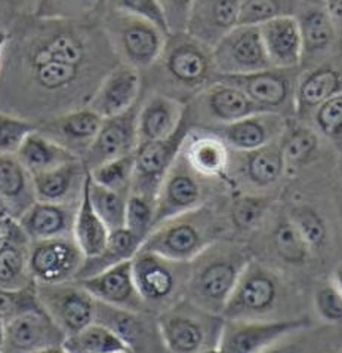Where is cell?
Masks as SVG:
<instances>
[{
    "mask_svg": "<svg viewBox=\"0 0 342 353\" xmlns=\"http://www.w3.org/2000/svg\"><path fill=\"white\" fill-rule=\"evenodd\" d=\"M101 42L86 27L47 21L39 24L25 39L21 51V64L28 85L39 95L65 97L76 94L89 82L96 72L103 70L107 60Z\"/></svg>",
    "mask_w": 342,
    "mask_h": 353,
    "instance_id": "cell-1",
    "label": "cell"
},
{
    "mask_svg": "<svg viewBox=\"0 0 342 353\" xmlns=\"http://www.w3.org/2000/svg\"><path fill=\"white\" fill-rule=\"evenodd\" d=\"M253 259L246 245L221 238L190 261L185 299L213 313L226 307L243 269Z\"/></svg>",
    "mask_w": 342,
    "mask_h": 353,
    "instance_id": "cell-2",
    "label": "cell"
},
{
    "mask_svg": "<svg viewBox=\"0 0 342 353\" xmlns=\"http://www.w3.org/2000/svg\"><path fill=\"white\" fill-rule=\"evenodd\" d=\"M227 228V220L203 203L191 211L156 224L140 250L190 263L211 243L224 238Z\"/></svg>",
    "mask_w": 342,
    "mask_h": 353,
    "instance_id": "cell-3",
    "label": "cell"
},
{
    "mask_svg": "<svg viewBox=\"0 0 342 353\" xmlns=\"http://www.w3.org/2000/svg\"><path fill=\"white\" fill-rule=\"evenodd\" d=\"M151 67L162 72L164 91L160 94L177 100L178 94L184 98L199 95L218 76L212 61V49L184 32L168 34L159 60Z\"/></svg>",
    "mask_w": 342,
    "mask_h": 353,
    "instance_id": "cell-4",
    "label": "cell"
},
{
    "mask_svg": "<svg viewBox=\"0 0 342 353\" xmlns=\"http://www.w3.org/2000/svg\"><path fill=\"white\" fill-rule=\"evenodd\" d=\"M224 321L221 313L209 312L185 297L158 315L166 352L172 353L218 352Z\"/></svg>",
    "mask_w": 342,
    "mask_h": 353,
    "instance_id": "cell-5",
    "label": "cell"
},
{
    "mask_svg": "<svg viewBox=\"0 0 342 353\" xmlns=\"http://www.w3.org/2000/svg\"><path fill=\"white\" fill-rule=\"evenodd\" d=\"M286 282L280 274L252 259L243 269L231 296L222 310L226 319H275L272 315L289 300Z\"/></svg>",
    "mask_w": 342,
    "mask_h": 353,
    "instance_id": "cell-6",
    "label": "cell"
},
{
    "mask_svg": "<svg viewBox=\"0 0 342 353\" xmlns=\"http://www.w3.org/2000/svg\"><path fill=\"white\" fill-rule=\"evenodd\" d=\"M135 287L150 313L159 315L184 299L190 263L166 259L158 252L138 250L131 259Z\"/></svg>",
    "mask_w": 342,
    "mask_h": 353,
    "instance_id": "cell-7",
    "label": "cell"
},
{
    "mask_svg": "<svg viewBox=\"0 0 342 353\" xmlns=\"http://www.w3.org/2000/svg\"><path fill=\"white\" fill-rule=\"evenodd\" d=\"M105 36L120 63L141 72L159 60L168 33L144 18L111 9Z\"/></svg>",
    "mask_w": 342,
    "mask_h": 353,
    "instance_id": "cell-8",
    "label": "cell"
},
{
    "mask_svg": "<svg viewBox=\"0 0 342 353\" xmlns=\"http://www.w3.org/2000/svg\"><path fill=\"white\" fill-rule=\"evenodd\" d=\"M311 327L307 316L275 319H226L221 332V353H259Z\"/></svg>",
    "mask_w": 342,
    "mask_h": 353,
    "instance_id": "cell-9",
    "label": "cell"
},
{
    "mask_svg": "<svg viewBox=\"0 0 342 353\" xmlns=\"http://www.w3.org/2000/svg\"><path fill=\"white\" fill-rule=\"evenodd\" d=\"M41 306L67 336L94 322L96 300L77 281L36 283Z\"/></svg>",
    "mask_w": 342,
    "mask_h": 353,
    "instance_id": "cell-10",
    "label": "cell"
},
{
    "mask_svg": "<svg viewBox=\"0 0 342 353\" xmlns=\"http://www.w3.org/2000/svg\"><path fill=\"white\" fill-rule=\"evenodd\" d=\"M190 132V110L180 128L166 140L147 141L136 145L135 149V170L129 193L149 196L156 199L160 184L168 174L173 161L181 150L185 137Z\"/></svg>",
    "mask_w": 342,
    "mask_h": 353,
    "instance_id": "cell-11",
    "label": "cell"
},
{
    "mask_svg": "<svg viewBox=\"0 0 342 353\" xmlns=\"http://www.w3.org/2000/svg\"><path fill=\"white\" fill-rule=\"evenodd\" d=\"M206 180L191 168L180 150L156 194L154 225L206 203Z\"/></svg>",
    "mask_w": 342,
    "mask_h": 353,
    "instance_id": "cell-12",
    "label": "cell"
},
{
    "mask_svg": "<svg viewBox=\"0 0 342 353\" xmlns=\"http://www.w3.org/2000/svg\"><path fill=\"white\" fill-rule=\"evenodd\" d=\"M212 61L218 76H240L266 70L270 61L258 26L239 24L212 48Z\"/></svg>",
    "mask_w": 342,
    "mask_h": 353,
    "instance_id": "cell-13",
    "label": "cell"
},
{
    "mask_svg": "<svg viewBox=\"0 0 342 353\" xmlns=\"http://www.w3.org/2000/svg\"><path fill=\"white\" fill-rule=\"evenodd\" d=\"M298 68H275L240 74L217 76V79L237 86L261 110L280 113L293 112V92L298 79Z\"/></svg>",
    "mask_w": 342,
    "mask_h": 353,
    "instance_id": "cell-14",
    "label": "cell"
},
{
    "mask_svg": "<svg viewBox=\"0 0 342 353\" xmlns=\"http://www.w3.org/2000/svg\"><path fill=\"white\" fill-rule=\"evenodd\" d=\"M94 322L109 328L129 352H166L158 315L114 307L96 301Z\"/></svg>",
    "mask_w": 342,
    "mask_h": 353,
    "instance_id": "cell-15",
    "label": "cell"
},
{
    "mask_svg": "<svg viewBox=\"0 0 342 353\" xmlns=\"http://www.w3.org/2000/svg\"><path fill=\"white\" fill-rule=\"evenodd\" d=\"M85 256L73 234L30 242L28 272L36 283L73 281L81 270Z\"/></svg>",
    "mask_w": 342,
    "mask_h": 353,
    "instance_id": "cell-16",
    "label": "cell"
},
{
    "mask_svg": "<svg viewBox=\"0 0 342 353\" xmlns=\"http://www.w3.org/2000/svg\"><path fill=\"white\" fill-rule=\"evenodd\" d=\"M65 334L42 306L5 321L3 352H64Z\"/></svg>",
    "mask_w": 342,
    "mask_h": 353,
    "instance_id": "cell-17",
    "label": "cell"
},
{
    "mask_svg": "<svg viewBox=\"0 0 342 353\" xmlns=\"http://www.w3.org/2000/svg\"><path fill=\"white\" fill-rule=\"evenodd\" d=\"M138 107L140 101L129 110L103 119L100 131L82 158L86 170H92L103 162L135 152L138 145V135H136Z\"/></svg>",
    "mask_w": 342,
    "mask_h": 353,
    "instance_id": "cell-18",
    "label": "cell"
},
{
    "mask_svg": "<svg viewBox=\"0 0 342 353\" xmlns=\"http://www.w3.org/2000/svg\"><path fill=\"white\" fill-rule=\"evenodd\" d=\"M286 128L285 116L262 112L236 122L212 125L206 131L220 137L233 152H250L279 140Z\"/></svg>",
    "mask_w": 342,
    "mask_h": 353,
    "instance_id": "cell-19",
    "label": "cell"
},
{
    "mask_svg": "<svg viewBox=\"0 0 342 353\" xmlns=\"http://www.w3.org/2000/svg\"><path fill=\"white\" fill-rule=\"evenodd\" d=\"M142 76L136 68L117 63L95 88L87 107L103 119L129 110L140 101Z\"/></svg>",
    "mask_w": 342,
    "mask_h": 353,
    "instance_id": "cell-20",
    "label": "cell"
},
{
    "mask_svg": "<svg viewBox=\"0 0 342 353\" xmlns=\"http://www.w3.org/2000/svg\"><path fill=\"white\" fill-rule=\"evenodd\" d=\"M240 0H194L184 33L213 48L240 24Z\"/></svg>",
    "mask_w": 342,
    "mask_h": 353,
    "instance_id": "cell-21",
    "label": "cell"
},
{
    "mask_svg": "<svg viewBox=\"0 0 342 353\" xmlns=\"http://www.w3.org/2000/svg\"><path fill=\"white\" fill-rule=\"evenodd\" d=\"M77 282H79L96 301H101L105 303V305L120 309L149 312V309L144 305L138 290L135 287L131 260L114 264V266L96 274H92V276L77 279Z\"/></svg>",
    "mask_w": 342,
    "mask_h": 353,
    "instance_id": "cell-22",
    "label": "cell"
},
{
    "mask_svg": "<svg viewBox=\"0 0 342 353\" xmlns=\"http://www.w3.org/2000/svg\"><path fill=\"white\" fill-rule=\"evenodd\" d=\"M103 117L87 105L37 123V130L82 159L96 137Z\"/></svg>",
    "mask_w": 342,
    "mask_h": 353,
    "instance_id": "cell-23",
    "label": "cell"
},
{
    "mask_svg": "<svg viewBox=\"0 0 342 353\" xmlns=\"http://www.w3.org/2000/svg\"><path fill=\"white\" fill-rule=\"evenodd\" d=\"M187 114V105L177 98L156 92L138 107L136 135L138 144L169 139L177 132Z\"/></svg>",
    "mask_w": 342,
    "mask_h": 353,
    "instance_id": "cell-24",
    "label": "cell"
},
{
    "mask_svg": "<svg viewBox=\"0 0 342 353\" xmlns=\"http://www.w3.org/2000/svg\"><path fill=\"white\" fill-rule=\"evenodd\" d=\"M77 203L79 201L64 203L34 201L19 215L17 223L30 242L68 236L73 234Z\"/></svg>",
    "mask_w": 342,
    "mask_h": 353,
    "instance_id": "cell-25",
    "label": "cell"
},
{
    "mask_svg": "<svg viewBox=\"0 0 342 353\" xmlns=\"http://www.w3.org/2000/svg\"><path fill=\"white\" fill-rule=\"evenodd\" d=\"M258 28L271 67L289 70L301 65L302 42L295 15L272 18Z\"/></svg>",
    "mask_w": 342,
    "mask_h": 353,
    "instance_id": "cell-26",
    "label": "cell"
},
{
    "mask_svg": "<svg viewBox=\"0 0 342 353\" xmlns=\"http://www.w3.org/2000/svg\"><path fill=\"white\" fill-rule=\"evenodd\" d=\"M181 154L195 172L206 179L227 180L231 150L215 134L190 131L181 145Z\"/></svg>",
    "mask_w": 342,
    "mask_h": 353,
    "instance_id": "cell-27",
    "label": "cell"
},
{
    "mask_svg": "<svg viewBox=\"0 0 342 353\" xmlns=\"http://www.w3.org/2000/svg\"><path fill=\"white\" fill-rule=\"evenodd\" d=\"M199 103L215 125L236 122L264 112L237 86L220 79L199 94Z\"/></svg>",
    "mask_w": 342,
    "mask_h": 353,
    "instance_id": "cell-28",
    "label": "cell"
},
{
    "mask_svg": "<svg viewBox=\"0 0 342 353\" xmlns=\"http://www.w3.org/2000/svg\"><path fill=\"white\" fill-rule=\"evenodd\" d=\"M86 172V166L79 159L32 175L36 201L54 203L79 201Z\"/></svg>",
    "mask_w": 342,
    "mask_h": 353,
    "instance_id": "cell-29",
    "label": "cell"
},
{
    "mask_svg": "<svg viewBox=\"0 0 342 353\" xmlns=\"http://www.w3.org/2000/svg\"><path fill=\"white\" fill-rule=\"evenodd\" d=\"M338 94H342V77L338 68L321 65L299 73L293 92V112L304 117Z\"/></svg>",
    "mask_w": 342,
    "mask_h": 353,
    "instance_id": "cell-30",
    "label": "cell"
},
{
    "mask_svg": "<svg viewBox=\"0 0 342 353\" xmlns=\"http://www.w3.org/2000/svg\"><path fill=\"white\" fill-rule=\"evenodd\" d=\"M0 242V288L18 290L34 282L28 272V239L18 223L9 221Z\"/></svg>",
    "mask_w": 342,
    "mask_h": 353,
    "instance_id": "cell-31",
    "label": "cell"
},
{
    "mask_svg": "<svg viewBox=\"0 0 342 353\" xmlns=\"http://www.w3.org/2000/svg\"><path fill=\"white\" fill-rule=\"evenodd\" d=\"M242 159L239 161V172L252 188L266 189L279 183L286 172V163L283 158L280 139L257 150L239 152Z\"/></svg>",
    "mask_w": 342,
    "mask_h": 353,
    "instance_id": "cell-32",
    "label": "cell"
},
{
    "mask_svg": "<svg viewBox=\"0 0 342 353\" xmlns=\"http://www.w3.org/2000/svg\"><path fill=\"white\" fill-rule=\"evenodd\" d=\"M15 156L32 175L81 159L79 156L67 150L65 147L55 143L39 130L27 135V139L19 145Z\"/></svg>",
    "mask_w": 342,
    "mask_h": 353,
    "instance_id": "cell-33",
    "label": "cell"
},
{
    "mask_svg": "<svg viewBox=\"0 0 342 353\" xmlns=\"http://www.w3.org/2000/svg\"><path fill=\"white\" fill-rule=\"evenodd\" d=\"M0 199H3L18 217L36 201L32 174L15 154H0Z\"/></svg>",
    "mask_w": 342,
    "mask_h": 353,
    "instance_id": "cell-34",
    "label": "cell"
},
{
    "mask_svg": "<svg viewBox=\"0 0 342 353\" xmlns=\"http://www.w3.org/2000/svg\"><path fill=\"white\" fill-rule=\"evenodd\" d=\"M109 229L98 217V214L92 208L89 196H87L86 188V176L83 183V189L77 203V210L73 223V238L81 248L82 254L86 257H92L100 252L109 239Z\"/></svg>",
    "mask_w": 342,
    "mask_h": 353,
    "instance_id": "cell-35",
    "label": "cell"
},
{
    "mask_svg": "<svg viewBox=\"0 0 342 353\" xmlns=\"http://www.w3.org/2000/svg\"><path fill=\"white\" fill-rule=\"evenodd\" d=\"M295 17L298 19L301 33L302 60L306 57H317L326 54V51L332 48L338 30L325 12V9L320 5H312L301 15Z\"/></svg>",
    "mask_w": 342,
    "mask_h": 353,
    "instance_id": "cell-36",
    "label": "cell"
},
{
    "mask_svg": "<svg viewBox=\"0 0 342 353\" xmlns=\"http://www.w3.org/2000/svg\"><path fill=\"white\" fill-rule=\"evenodd\" d=\"M140 247L141 242L126 228L110 232L104 248L95 254V256L86 257L83 260L82 268L77 272L74 279L77 281L92 276V274L109 269L114 266V264L131 260L135 256V252L140 250Z\"/></svg>",
    "mask_w": 342,
    "mask_h": 353,
    "instance_id": "cell-37",
    "label": "cell"
},
{
    "mask_svg": "<svg viewBox=\"0 0 342 353\" xmlns=\"http://www.w3.org/2000/svg\"><path fill=\"white\" fill-rule=\"evenodd\" d=\"M63 350L65 353H131L119 337L98 322H91L81 331L67 336Z\"/></svg>",
    "mask_w": 342,
    "mask_h": 353,
    "instance_id": "cell-38",
    "label": "cell"
},
{
    "mask_svg": "<svg viewBox=\"0 0 342 353\" xmlns=\"http://www.w3.org/2000/svg\"><path fill=\"white\" fill-rule=\"evenodd\" d=\"M86 188L92 208L98 214V217L107 225L109 232L123 229L128 194L105 189L103 185L96 184L91 179L89 172H86Z\"/></svg>",
    "mask_w": 342,
    "mask_h": 353,
    "instance_id": "cell-39",
    "label": "cell"
},
{
    "mask_svg": "<svg viewBox=\"0 0 342 353\" xmlns=\"http://www.w3.org/2000/svg\"><path fill=\"white\" fill-rule=\"evenodd\" d=\"M271 247L276 256L292 266H301L310 257V248L289 217L277 221L271 233Z\"/></svg>",
    "mask_w": 342,
    "mask_h": 353,
    "instance_id": "cell-40",
    "label": "cell"
},
{
    "mask_svg": "<svg viewBox=\"0 0 342 353\" xmlns=\"http://www.w3.org/2000/svg\"><path fill=\"white\" fill-rule=\"evenodd\" d=\"M283 158L288 166H302L314 159L320 147L317 131L308 126H295L290 131L286 128L280 137Z\"/></svg>",
    "mask_w": 342,
    "mask_h": 353,
    "instance_id": "cell-41",
    "label": "cell"
},
{
    "mask_svg": "<svg viewBox=\"0 0 342 353\" xmlns=\"http://www.w3.org/2000/svg\"><path fill=\"white\" fill-rule=\"evenodd\" d=\"M135 170V152L119 156L87 170L91 179L105 189L129 194Z\"/></svg>",
    "mask_w": 342,
    "mask_h": 353,
    "instance_id": "cell-42",
    "label": "cell"
},
{
    "mask_svg": "<svg viewBox=\"0 0 342 353\" xmlns=\"http://www.w3.org/2000/svg\"><path fill=\"white\" fill-rule=\"evenodd\" d=\"M299 0H240V24L261 26L281 15H295Z\"/></svg>",
    "mask_w": 342,
    "mask_h": 353,
    "instance_id": "cell-43",
    "label": "cell"
},
{
    "mask_svg": "<svg viewBox=\"0 0 342 353\" xmlns=\"http://www.w3.org/2000/svg\"><path fill=\"white\" fill-rule=\"evenodd\" d=\"M154 211L156 199L136 193L128 194L125 211V228L128 229L141 243L147 236H149V233L153 229Z\"/></svg>",
    "mask_w": 342,
    "mask_h": 353,
    "instance_id": "cell-44",
    "label": "cell"
},
{
    "mask_svg": "<svg viewBox=\"0 0 342 353\" xmlns=\"http://www.w3.org/2000/svg\"><path fill=\"white\" fill-rule=\"evenodd\" d=\"M270 199L259 194H239L230 208V224L239 230L253 229L267 214Z\"/></svg>",
    "mask_w": 342,
    "mask_h": 353,
    "instance_id": "cell-45",
    "label": "cell"
},
{
    "mask_svg": "<svg viewBox=\"0 0 342 353\" xmlns=\"http://www.w3.org/2000/svg\"><path fill=\"white\" fill-rule=\"evenodd\" d=\"M317 134H321L338 149L342 137V94L329 98L311 113Z\"/></svg>",
    "mask_w": 342,
    "mask_h": 353,
    "instance_id": "cell-46",
    "label": "cell"
},
{
    "mask_svg": "<svg viewBox=\"0 0 342 353\" xmlns=\"http://www.w3.org/2000/svg\"><path fill=\"white\" fill-rule=\"evenodd\" d=\"M288 217L297 225V229L302 234V238L307 242L310 251H319L323 248L326 242V224L323 219L320 217L311 207L302 205V207H297Z\"/></svg>",
    "mask_w": 342,
    "mask_h": 353,
    "instance_id": "cell-47",
    "label": "cell"
},
{
    "mask_svg": "<svg viewBox=\"0 0 342 353\" xmlns=\"http://www.w3.org/2000/svg\"><path fill=\"white\" fill-rule=\"evenodd\" d=\"M37 130V123L25 117L0 112V154H15L28 134Z\"/></svg>",
    "mask_w": 342,
    "mask_h": 353,
    "instance_id": "cell-48",
    "label": "cell"
},
{
    "mask_svg": "<svg viewBox=\"0 0 342 353\" xmlns=\"http://www.w3.org/2000/svg\"><path fill=\"white\" fill-rule=\"evenodd\" d=\"M314 307L319 316L329 323H339L342 319L341 282L330 281L317 288L314 294Z\"/></svg>",
    "mask_w": 342,
    "mask_h": 353,
    "instance_id": "cell-49",
    "label": "cell"
},
{
    "mask_svg": "<svg viewBox=\"0 0 342 353\" xmlns=\"http://www.w3.org/2000/svg\"><path fill=\"white\" fill-rule=\"evenodd\" d=\"M111 9L144 18L169 34L159 0H111Z\"/></svg>",
    "mask_w": 342,
    "mask_h": 353,
    "instance_id": "cell-50",
    "label": "cell"
},
{
    "mask_svg": "<svg viewBox=\"0 0 342 353\" xmlns=\"http://www.w3.org/2000/svg\"><path fill=\"white\" fill-rule=\"evenodd\" d=\"M194 0H159L169 33H181Z\"/></svg>",
    "mask_w": 342,
    "mask_h": 353,
    "instance_id": "cell-51",
    "label": "cell"
},
{
    "mask_svg": "<svg viewBox=\"0 0 342 353\" xmlns=\"http://www.w3.org/2000/svg\"><path fill=\"white\" fill-rule=\"evenodd\" d=\"M320 6L325 9V12L336 27V30H339L342 21V0H321Z\"/></svg>",
    "mask_w": 342,
    "mask_h": 353,
    "instance_id": "cell-52",
    "label": "cell"
},
{
    "mask_svg": "<svg viewBox=\"0 0 342 353\" xmlns=\"http://www.w3.org/2000/svg\"><path fill=\"white\" fill-rule=\"evenodd\" d=\"M9 42V34L5 32H0V72H2V63H3V54Z\"/></svg>",
    "mask_w": 342,
    "mask_h": 353,
    "instance_id": "cell-53",
    "label": "cell"
},
{
    "mask_svg": "<svg viewBox=\"0 0 342 353\" xmlns=\"http://www.w3.org/2000/svg\"><path fill=\"white\" fill-rule=\"evenodd\" d=\"M5 345V318L0 315V352H3Z\"/></svg>",
    "mask_w": 342,
    "mask_h": 353,
    "instance_id": "cell-54",
    "label": "cell"
},
{
    "mask_svg": "<svg viewBox=\"0 0 342 353\" xmlns=\"http://www.w3.org/2000/svg\"><path fill=\"white\" fill-rule=\"evenodd\" d=\"M306 2H308L311 5H319V3H321V0H306Z\"/></svg>",
    "mask_w": 342,
    "mask_h": 353,
    "instance_id": "cell-55",
    "label": "cell"
}]
</instances>
